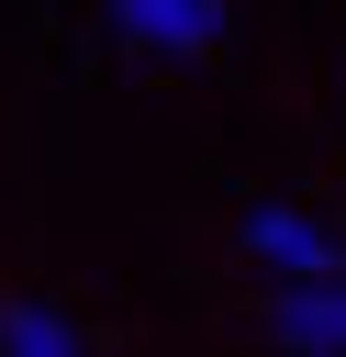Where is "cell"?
<instances>
[{
	"label": "cell",
	"mask_w": 346,
	"mask_h": 357,
	"mask_svg": "<svg viewBox=\"0 0 346 357\" xmlns=\"http://www.w3.org/2000/svg\"><path fill=\"white\" fill-rule=\"evenodd\" d=\"M246 257L257 268H279L290 290H335L346 279V245H335V223H313V212H246Z\"/></svg>",
	"instance_id": "obj_1"
},
{
	"label": "cell",
	"mask_w": 346,
	"mask_h": 357,
	"mask_svg": "<svg viewBox=\"0 0 346 357\" xmlns=\"http://www.w3.org/2000/svg\"><path fill=\"white\" fill-rule=\"evenodd\" d=\"M112 22H123V45H145V56H212L223 45V0H100Z\"/></svg>",
	"instance_id": "obj_2"
},
{
	"label": "cell",
	"mask_w": 346,
	"mask_h": 357,
	"mask_svg": "<svg viewBox=\"0 0 346 357\" xmlns=\"http://www.w3.org/2000/svg\"><path fill=\"white\" fill-rule=\"evenodd\" d=\"M0 357H89V335H78L56 301L11 290V301H0Z\"/></svg>",
	"instance_id": "obj_3"
},
{
	"label": "cell",
	"mask_w": 346,
	"mask_h": 357,
	"mask_svg": "<svg viewBox=\"0 0 346 357\" xmlns=\"http://www.w3.org/2000/svg\"><path fill=\"white\" fill-rule=\"evenodd\" d=\"M279 346L346 357V279H335V290H279Z\"/></svg>",
	"instance_id": "obj_4"
},
{
	"label": "cell",
	"mask_w": 346,
	"mask_h": 357,
	"mask_svg": "<svg viewBox=\"0 0 346 357\" xmlns=\"http://www.w3.org/2000/svg\"><path fill=\"white\" fill-rule=\"evenodd\" d=\"M335 245H346V223H335Z\"/></svg>",
	"instance_id": "obj_5"
}]
</instances>
